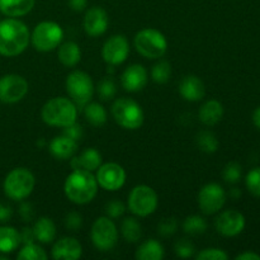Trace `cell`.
<instances>
[{
    "label": "cell",
    "mask_w": 260,
    "mask_h": 260,
    "mask_svg": "<svg viewBox=\"0 0 260 260\" xmlns=\"http://www.w3.org/2000/svg\"><path fill=\"white\" fill-rule=\"evenodd\" d=\"M30 42V33L25 23L18 18L0 20V55L14 57L25 51Z\"/></svg>",
    "instance_id": "1"
},
{
    "label": "cell",
    "mask_w": 260,
    "mask_h": 260,
    "mask_svg": "<svg viewBox=\"0 0 260 260\" xmlns=\"http://www.w3.org/2000/svg\"><path fill=\"white\" fill-rule=\"evenodd\" d=\"M98 182L95 175L88 170H73L63 184V192L69 201L75 205H86L91 202L98 193Z\"/></svg>",
    "instance_id": "2"
},
{
    "label": "cell",
    "mask_w": 260,
    "mask_h": 260,
    "mask_svg": "<svg viewBox=\"0 0 260 260\" xmlns=\"http://www.w3.org/2000/svg\"><path fill=\"white\" fill-rule=\"evenodd\" d=\"M43 122L52 127H63L76 122L78 107L71 99L63 96H56L46 102L41 111Z\"/></svg>",
    "instance_id": "3"
},
{
    "label": "cell",
    "mask_w": 260,
    "mask_h": 260,
    "mask_svg": "<svg viewBox=\"0 0 260 260\" xmlns=\"http://www.w3.org/2000/svg\"><path fill=\"white\" fill-rule=\"evenodd\" d=\"M36 179L32 172L25 168H15L10 170L3 183L5 196L13 201H23L29 197L35 189Z\"/></svg>",
    "instance_id": "4"
},
{
    "label": "cell",
    "mask_w": 260,
    "mask_h": 260,
    "mask_svg": "<svg viewBox=\"0 0 260 260\" xmlns=\"http://www.w3.org/2000/svg\"><path fill=\"white\" fill-rule=\"evenodd\" d=\"M135 47L136 51L145 58H160L168 50L167 37L155 28H145L135 36Z\"/></svg>",
    "instance_id": "5"
},
{
    "label": "cell",
    "mask_w": 260,
    "mask_h": 260,
    "mask_svg": "<svg viewBox=\"0 0 260 260\" xmlns=\"http://www.w3.org/2000/svg\"><path fill=\"white\" fill-rule=\"evenodd\" d=\"M63 38V29L58 23L45 20L38 23L30 35L33 47L40 52H50L61 45Z\"/></svg>",
    "instance_id": "6"
},
{
    "label": "cell",
    "mask_w": 260,
    "mask_h": 260,
    "mask_svg": "<svg viewBox=\"0 0 260 260\" xmlns=\"http://www.w3.org/2000/svg\"><path fill=\"white\" fill-rule=\"evenodd\" d=\"M114 121L126 129H137L144 123V111L134 99L119 98L112 106Z\"/></svg>",
    "instance_id": "7"
},
{
    "label": "cell",
    "mask_w": 260,
    "mask_h": 260,
    "mask_svg": "<svg viewBox=\"0 0 260 260\" xmlns=\"http://www.w3.org/2000/svg\"><path fill=\"white\" fill-rule=\"evenodd\" d=\"M66 91L71 101L79 108H84L91 101L94 94V84L90 75L84 71L75 70L66 78Z\"/></svg>",
    "instance_id": "8"
},
{
    "label": "cell",
    "mask_w": 260,
    "mask_h": 260,
    "mask_svg": "<svg viewBox=\"0 0 260 260\" xmlns=\"http://www.w3.org/2000/svg\"><path fill=\"white\" fill-rule=\"evenodd\" d=\"M157 194L151 187L146 184L136 185L128 194V208L139 217H147L156 211Z\"/></svg>",
    "instance_id": "9"
},
{
    "label": "cell",
    "mask_w": 260,
    "mask_h": 260,
    "mask_svg": "<svg viewBox=\"0 0 260 260\" xmlns=\"http://www.w3.org/2000/svg\"><path fill=\"white\" fill-rule=\"evenodd\" d=\"M91 243L98 250L109 251L117 245L118 230L111 217L103 216L94 221L90 231Z\"/></svg>",
    "instance_id": "10"
},
{
    "label": "cell",
    "mask_w": 260,
    "mask_h": 260,
    "mask_svg": "<svg viewBox=\"0 0 260 260\" xmlns=\"http://www.w3.org/2000/svg\"><path fill=\"white\" fill-rule=\"evenodd\" d=\"M28 93V81L18 74H7L0 78V101L14 104L22 101Z\"/></svg>",
    "instance_id": "11"
},
{
    "label": "cell",
    "mask_w": 260,
    "mask_h": 260,
    "mask_svg": "<svg viewBox=\"0 0 260 260\" xmlns=\"http://www.w3.org/2000/svg\"><path fill=\"white\" fill-rule=\"evenodd\" d=\"M226 192L217 183H208L198 193V206L205 215H215L226 203Z\"/></svg>",
    "instance_id": "12"
},
{
    "label": "cell",
    "mask_w": 260,
    "mask_h": 260,
    "mask_svg": "<svg viewBox=\"0 0 260 260\" xmlns=\"http://www.w3.org/2000/svg\"><path fill=\"white\" fill-rule=\"evenodd\" d=\"M95 178L99 187L109 192H116L126 183V170L117 162H107L96 169Z\"/></svg>",
    "instance_id": "13"
},
{
    "label": "cell",
    "mask_w": 260,
    "mask_h": 260,
    "mask_svg": "<svg viewBox=\"0 0 260 260\" xmlns=\"http://www.w3.org/2000/svg\"><path fill=\"white\" fill-rule=\"evenodd\" d=\"M129 53V43L124 36L114 35L104 42L102 48L103 60L109 66H117L127 60Z\"/></svg>",
    "instance_id": "14"
},
{
    "label": "cell",
    "mask_w": 260,
    "mask_h": 260,
    "mask_svg": "<svg viewBox=\"0 0 260 260\" xmlns=\"http://www.w3.org/2000/svg\"><path fill=\"white\" fill-rule=\"evenodd\" d=\"M216 230L226 238H234L245 229V217L236 210H228L216 218Z\"/></svg>",
    "instance_id": "15"
},
{
    "label": "cell",
    "mask_w": 260,
    "mask_h": 260,
    "mask_svg": "<svg viewBox=\"0 0 260 260\" xmlns=\"http://www.w3.org/2000/svg\"><path fill=\"white\" fill-rule=\"evenodd\" d=\"M147 81H149V74H147L146 69L140 63H134V65L128 66L121 76L122 88L129 93L141 91L146 86Z\"/></svg>",
    "instance_id": "16"
},
{
    "label": "cell",
    "mask_w": 260,
    "mask_h": 260,
    "mask_svg": "<svg viewBox=\"0 0 260 260\" xmlns=\"http://www.w3.org/2000/svg\"><path fill=\"white\" fill-rule=\"evenodd\" d=\"M109 18L103 8H90L84 17V30L90 37H99L106 33Z\"/></svg>",
    "instance_id": "17"
},
{
    "label": "cell",
    "mask_w": 260,
    "mask_h": 260,
    "mask_svg": "<svg viewBox=\"0 0 260 260\" xmlns=\"http://www.w3.org/2000/svg\"><path fill=\"white\" fill-rule=\"evenodd\" d=\"M83 254V246L76 240L75 238H66L60 239L55 243L51 250V255L56 260H76Z\"/></svg>",
    "instance_id": "18"
},
{
    "label": "cell",
    "mask_w": 260,
    "mask_h": 260,
    "mask_svg": "<svg viewBox=\"0 0 260 260\" xmlns=\"http://www.w3.org/2000/svg\"><path fill=\"white\" fill-rule=\"evenodd\" d=\"M179 94L187 102H200L206 94L205 84L198 76L187 75L180 81Z\"/></svg>",
    "instance_id": "19"
},
{
    "label": "cell",
    "mask_w": 260,
    "mask_h": 260,
    "mask_svg": "<svg viewBox=\"0 0 260 260\" xmlns=\"http://www.w3.org/2000/svg\"><path fill=\"white\" fill-rule=\"evenodd\" d=\"M70 165L73 170L96 172V169L102 165V154L94 147L85 149L79 156H73Z\"/></svg>",
    "instance_id": "20"
},
{
    "label": "cell",
    "mask_w": 260,
    "mask_h": 260,
    "mask_svg": "<svg viewBox=\"0 0 260 260\" xmlns=\"http://www.w3.org/2000/svg\"><path fill=\"white\" fill-rule=\"evenodd\" d=\"M48 147H50V152L52 154V156H55L56 159L68 160L71 159L78 151V142L61 135V136L51 140Z\"/></svg>",
    "instance_id": "21"
},
{
    "label": "cell",
    "mask_w": 260,
    "mask_h": 260,
    "mask_svg": "<svg viewBox=\"0 0 260 260\" xmlns=\"http://www.w3.org/2000/svg\"><path fill=\"white\" fill-rule=\"evenodd\" d=\"M223 106L216 99L207 101L198 112V118L206 126H215L222 119Z\"/></svg>",
    "instance_id": "22"
},
{
    "label": "cell",
    "mask_w": 260,
    "mask_h": 260,
    "mask_svg": "<svg viewBox=\"0 0 260 260\" xmlns=\"http://www.w3.org/2000/svg\"><path fill=\"white\" fill-rule=\"evenodd\" d=\"M36 0H0V13L9 18L28 14L35 7Z\"/></svg>",
    "instance_id": "23"
},
{
    "label": "cell",
    "mask_w": 260,
    "mask_h": 260,
    "mask_svg": "<svg viewBox=\"0 0 260 260\" xmlns=\"http://www.w3.org/2000/svg\"><path fill=\"white\" fill-rule=\"evenodd\" d=\"M57 57L63 66L74 68V66L78 65L81 60L80 46L76 42H73V41L62 43V45H60V47H58Z\"/></svg>",
    "instance_id": "24"
},
{
    "label": "cell",
    "mask_w": 260,
    "mask_h": 260,
    "mask_svg": "<svg viewBox=\"0 0 260 260\" xmlns=\"http://www.w3.org/2000/svg\"><path fill=\"white\" fill-rule=\"evenodd\" d=\"M33 234L38 243L50 244L56 238V225L51 218L41 217L33 226Z\"/></svg>",
    "instance_id": "25"
},
{
    "label": "cell",
    "mask_w": 260,
    "mask_h": 260,
    "mask_svg": "<svg viewBox=\"0 0 260 260\" xmlns=\"http://www.w3.org/2000/svg\"><path fill=\"white\" fill-rule=\"evenodd\" d=\"M20 245L19 231L12 226H0V254H10Z\"/></svg>",
    "instance_id": "26"
},
{
    "label": "cell",
    "mask_w": 260,
    "mask_h": 260,
    "mask_svg": "<svg viewBox=\"0 0 260 260\" xmlns=\"http://www.w3.org/2000/svg\"><path fill=\"white\" fill-rule=\"evenodd\" d=\"M137 260H161L165 256L164 246L157 240H146L139 246L135 254Z\"/></svg>",
    "instance_id": "27"
},
{
    "label": "cell",
    "mask_w": 260,
    "mask_h": 260,
    "mask_svg": "<svg viewBox=\"0 0 260 260\" xmlns=\"http://www.w3.org/2000/svg\"><path fill=\"white\" fill-rule=\"evenodd\" d=\"M84 114L85 118L91 126L101 127L107 122L108 114H107L106 108L99 103H88L84 107Z\"/></svg>",
    "instance_id": "28"
},
{
    "label": "cell",
    "mask_w": 260,
    "mask_h": 260,
    "mask_svg": "<svg viewBox=\"0 0 260 260\" xmlns=\"http://www.w3.org/2000/svg\"><path fill=\"white\" fill-rule=\"evenodd\" d=\"M121 233L126 241L128 243H137L142 236V229L139 221L135 217L124 218L121 225Z\"/></svg>",
    "instance_id": "29"
},
{
    "label": "cell",
    "mask_w": 260,
    "mask_h": 260,
    "mask_svg": "<svg viewBox=\"0 0 260 260\" xmlns=\"http://www.w3.org/2000/svg\"><path fill=\"white\" fill-rule=\"evenodd\" d=\"M196 142L201 151L206 152V154H213L218 150L220 142H218L217 137L213 132L211 131H201L198 132L197 137H196Z\"/></svg>",
    "instance_id": "30"
},
{
    "label": "cell",
    "mask_w": 260,
    "mask_h": 260,
    "mask_svg": "<svg viewBox=\"0 0 260 260\" xmlns=\"http://www.w3.org/2000/svg\"><path fill=\"white\" fill-rule=\"evenodd\" d=\"M183 230L188 235H202L207 230V222L198 215L188 216L183 222Z\"/></svg>",
    "instance_id": "31"
},
{
    "label": "cell",
    "mask_w": 260,
    "mask_h": 260,
    "mask_svg": "<svg viewBox=\"0 0 260 260\" xmlns=\"http://www.w3.org/2000/svg\"><path fill=\"white\" fill-rule=\"evenodd\" d=\"M18 260H46L47 254L42 246L37 245L36 243L25 244L17 254Z\"/></svg>",
    "instance_id": "32"
},
{
    "label": "cell",
    "mask_w": 260,
    "mask_h": 260,
    "mask_svg": "<svg viewBox=\"0 0 260 260\" xmlns=\"http://www.w3.org/2000/svg\"><path fill=\"white\" fill-rule=\"evenodd\" d=\"M170 75H172V65L168 61H159L155 63L151 70V78L155 83L165 84L169 81Z\"/></svg>",
    "instance_id": "33"
},
{
    "label": "cell",
    "mask_w": 260,
    "mask_h": 260,
    "mask_svg": "<svg viewBox=\"0 0 260 260\" xmlns=\"http://www.w3.org/2000/svg\"><path fill=\"white\" fill-rule=\"evenodd\" d=\"M96 91H98V95L103 101H111L116 96L117 85L111 78H106L99 81L98 86H96Z\"/></svg>",
    "instance_id": "34"
},
{
    "label": "cell",
    "mask_w": 260,
    "mask_h": 260,
    "mask_svg": "<svg viewBox=\"0 0 260 260\" xmlns=\"http://www.w3.org/2000/svg\"><path fill=\"white\" fill-rule=\"evenodd\" d=\"M241 175H243V170H241V165L239 162L230 161L223 168V180L229 184H236L241 179Z\"/></svg>",
    "instance_id": "35"
},
{
    "label": "cell",
    "mask_w": 260,
    "mask_h": 260,
    "mask_svg": "<svg viewBox=\"0 0 260 260\" xmlns=\"http://www.w3.org/2000/svg\"><path fill=\"white\" fill-rule=\"evenodd\" d=\"M246 188L255 197H260V168H254L248 173L245 179Z\"/></svg>",
    "instance_id": "36"
},
{
    "label": "cell",
    "mask_w": 260,
    "mask_h": 260,
    "mask_svg": "<svg viewBox=\"0 0 260 260\" xmlns=\"http://www.w3.org/2000/svg\"><path fill=\"white\" fill-rule=\"evenodd\" d=\"M174 251L178 258L187 259L194 255L196 248L190 240H188V239H180V240H178L175 243Z\"/></svg>",
    "instance_id": "37"
},
{
    "label": "cell",
    "mask_w": 260,
    "mask_h": 260,
    "mask_svg": "<svg viewBox=\"0 0 260 260\" xmlns=\"http://www.w3.org/2000/svg\"><path fill=\"white\" fill-rule=\"evenodd\" d=\"M197 260H228V253L222 250V249L217 248H208L205 250L200 251L196 256Z\"/></svg>",
    "instance_id": "38"
},
{
    "label": "cell",
    "mask_w": 260,
    "mask_h": 260,
    "mask_svg": "<svg viewBox=\"0 0 260 260\" xmlns=\"http://www.w3.org/2000/svg\"><path fill=\"white\" fill-rule=\"evenodd\" d=\"M178 229V221L174 217H168L164 220L160 221V223L157 225V233L161 236H172L174 235L175 231Z\"/></svg>",
    "instance_id": "39"
},
{
    "label": "cell",
    "mask_w": 260,
    "mask_h": 260,
    "mask_svg": "<svg viewBox=\"0 0 260 260\" xmlns=\"http://www.w3.org/2000/svg\"><path fill=\"white\" fill-rule=\"evenodd\" d=\"M124 211H126V207H124V205L121 201H111L106 206V215L111 218L121 217L124 213Z\"/></svg>",
    "instance_id": "40"
},
{
    "label": "cell",
    "mask_w": 260,
    "mask_h": 260,
    "mask_svg": "<svg viewBox=\"0 0 260 260\" xmlns=\"http://www.w3.org/2000/svg\"><path fill=\"white\" fill-rule=\"evenodd\" d=\"M62 135L63 136L69 137V139H71V140H74V141L78 142L79 140H81V137H83V135H84L83 127H81L79 123H76V122H74V123L63 127Z\"/></svg>",
    "instance_id": "41"
},
{
    "label": "cell",
    "mask_w": 260,
    "mask_h": 260,
    "mask_svg": "<svg viewBox=\"0 0 260 260\" xmlns=\"http://www.w3.org/2000/svg\"><path fill=\"white\" fill-rule=\"evenodd\" d=\"M83 225V217L78 212H70L65 217V226L66 229L71 231H78Z\"/></svg>",
    "instance_id": "42"
},
{
    "label": "cell",
    "mask_w": 260,
    "mask_h": 260,
    "mask_svg": "<svg viewBox=\"0 0 260 260\" xmlns=\"http://www.w3.org/2000/svg\"><path fill=\"white\" fill-rule=\"evenodd\" d=\"M20 236V244L25 245V244H32L35 243L36 238H35V234H33V229L30 228H24L22 229V231L19 233Z\"/></svg>",
    "instance_id": "43"
},
{
    "label": "cell",
    "mask_w": 260,
    "mask_h": 260,
    "mask_svg": "<svg viewBox=\"0 0 260 260\" xmlns=\"http://www.w3.org/2000/svg\"><path fill=\"white\" fill-rule=\"evenodd\" d=\"M13 216V210L10 208V206L4 205V203H0V225H4L8 221L12 218Z\"/></svg>",
    "instance_id": "44"
},
{
    "label": "cell",
    "mask_w": 260,
    "mask_h": 260,
    "mask_svg": "<svg viewBox=\"0 0 260 260\" xmlns=\"http://www.w3.org/2000/svg\"><path fill=\"white\" fill-rule=\"evenodd\" d=\"M19 213H20V216H22V218L24 221L32 220L33 215H35V212H33L32 205H30V203H23V205L20 206Z\"/></svg>",
    "instance_id": "45"
},
{
    "label": "cell",
    "mask_w": 260,
    "mask_h": 260,
    "mask_svg": "<svg viewBox=\"0 0 260 260\" xmlns=\"http://www.w3.org/2000/svg\"><path fill=\"white\" fill-rule=\"evenodd\" d=\"M88 5V0H69V7L75 12H83Z\"/></svg>",
    "instance_id": "46"
},
{
    "label": "cell",
    "mask_w": 260,
    "mask_h": 260,
    "mask_svg": "<svg viewBox=\"0 0 260 260\" xmlns=\"http://www.w3.org/2000/svg\"><path fill=\"white\" fill-rule=\"evenodd\" d=\"M236 260H260L259 254L254 253V251H245V253L239 254L235 258Z\"/></svg>",
    "instance_id": "47"
},
{
    "label": "cell",
    "mask_w": 260,
    "mask_h": 260,
    "mask_svg": "<svg viewBox=\"0 0 260 260\" xmlns=\"http://www.w3.org/2000/svg\"><path fill=\"white\" fill-rule=\"evenodd\" d=\"M253 123L256 128L260 129V107L253 112Z\"/></svg>",
    "instance_id": "48"
},
{
    "label": "cell",
    "mask_w": 260,
    "mask_h": 260,
    "mask_svg": "<svg viewBox=\"0 0 260 260\" xmlns=\"http://www.w3.org/2000/svg\"><path fill=\"white\" fill-rule=\"evenodd\" d=\"M230 196L234 198V200H238V198L241 197V192L239 188H234V189L230 190Z\"/></svg>",
    "instance_id": "49"
},
{
    "label": "cell",
    "mask_w": 260,
    "mask_h": 260,
    "mask_svg": "<svg viewBox=\"0 0 260 260\" xmlns=\"http://www.w3.org/2000/svg\"><path fill=\"white\" fill-rule=\"evenodd\" d=\"M0 20H2V17H0Z\"/></svg>",
    "instance_id": "50"
}]
</instances>
